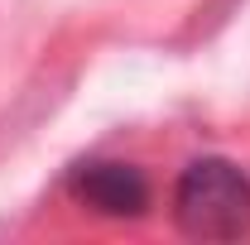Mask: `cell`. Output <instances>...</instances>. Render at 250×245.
Segmentation results:
<instances>
[{
    "mask_svg": "<svg viewBox=\"0 0 250 245\" xmlns=\"http://www.w3.org/2000/svg\"><path fill=\"white\" fill-rule=\"evenodd\" d=\"M173 226L188 241L250 236V173L226 154H202L173 178Z\"/></svg>",
    "mask_w": 250,
    "mask_h": 245,
    "instance_id": "6da1fadb",
    "label": "cell"
},
{
    "mask_svg": "<svg viewBox=\"0 0 250 245\" xmlns=\"http://www.w3.org/2000/svg\"><path fill=\"white\" fill-rule=\"evenodd\" d=\"M67 197L106 221H140L154 207V183L130 159H82L67 168Z\"/></svg>",
    "mask_w": 250,
    "mask_h": 245,
    "instance_id": "7a4b0ae2",
    "label": "cell"
}]
</instances>
